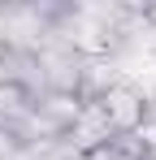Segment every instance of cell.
I'll use <instances>...</instances> for the list:
<instances>
[{
  "mask_svg": "<svg viewBox=\"0 0 156 160\" xmlns=\"http://www.w3.org/2000/svg\"><path fill=\"white\" fill-rule=\"evenodd\" d=\"M91 104H100L104 121H108V130L117 134V138H130V134L148 121V95H143L130 78H117L108 91H100Z\"/></svg>",
  "mask_w": 156,
  "mask_h": 160,
  "instance_id": "obj_1",
  "label": "cell"
},
{
  "mask_svg": "<svg viewBox=\"0 0 156 160\" xmlns=\"http://www.w3.org/2000/svg\"><path fill=\"white\" fill-rule=\"evenodd\" d=\"M35 65H39V91H74L82 87V56L70 48V43H61L56 35H52L48 43L35 52Z\"/></svg>",
  "mask_w": 156,
  "mask_h": 160,
  "instance_id": "obj_2",
  "label": "cell"
},
{
  "mask_svg": "<svg viewBox=\"0 0 156 160\" xmlns=\"http://www.w3.org/2000/svg\"><path fill=\"white\" fill-rule=\"evenodd\" d=\"M30 108H35V91H30V87L0 78V134H9V138L18 143L22 126L30 121Z\"/></svg>",
  "mask_w": 156,
  "mask_h": 160,
  "instance_id": "obj_3",
  "label": "cell"
},
{
  "mask_svg": "<svg viewBox=\"0 0 156 160\" xmlns=\"http://www.w3.org/2000/svg\"><path fill=\"white\" fill-rule=\"evenodd\" d=\"M108 138H117V134L108 130V121H104L100 104H91V100H87V104H82V112H78V121H74V130L65 134V143L82 156V152L100 147V143H108Z\"/></svg>",
  "mask_w": 156,
  "mask_h": 160,
  "instance_id": "obj_4",
  "label": "cell"
},
{
  "mask_svg": "<svg viewBox=\"0 0 156 160\" xmlns=\"http://www.w3.org/2000/svg\"><path fill=\"white\" fill-rule=\"evenodd\" d=\"M78 160H139V143H134V138H108L100 147L82 152Z\"/></svg>",
  "mask_w": 156,
  "mask_h": 160,
  "instance_id": "obj_5",
  "label": "cell"
},
{
  "mask_svg": "<svg viewBox=\"0 0 156 160\" xmlns=\"http://www.w3.org/2000/svg\"><path fill=\"white\" fill-rule=\"evenodd\" d=\"M13 147H18V143H13L9 134H0V160H9V156H13Z\"/></svg>",
  "mask_w": 156,
  "mask_h": 160,
  "instance_id": "obj_6",
  "label": "cell"
}]
</instances>
